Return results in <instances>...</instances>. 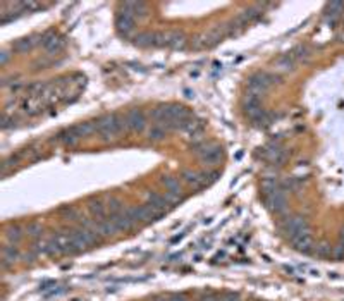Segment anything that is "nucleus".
<instances>
[{
	"mask_svg": "<svg viewBox=\"0 0 344 301\" xmlns=\"http://www.w3.org/2000/svg\"><path fill=\"white\" fill-rule=\"evenodd\" d=\"M95 126H96V131L100 133V136H102L103 140H116V138L123 133V129L128 128L126 126V121L117 115L100 117V119L95 121Z\"/></svg>",
	"mask_w": 344,
	"mask_h": 301,
	"instance_id": "obj_1",
	"label": "nucleus"
},
{
	"mask_svg": "<svg viewBox=\"0 0 344 301\" xmlns=\"http://www.w3.org/2000/svg\"><path fill=\"white\" fill-rule=\"evenodd\" d=\"M124 121H126V126H128L129 129H133V131H143L145 126H146L145 114L141 110H138V108L129 110L128 114H126Z\"/></svg>",
	"mask_w": 344,
	"mask_h": 301,
	"instance_id": "obj_2",
	"label": "nucleus"
},
{
	"mask_svg": "<svg viewBox=\"0 0 344 301\" xmlns=\"http://www.w3.org/2000/svg\"><path fill=\"white\" fill-rule=\"evenodd\" d=\"M265 202L275 214H282L286 210V198H284L280 190H274L270 193H265Z\"/></svg>",
	"mask_w": 344,
	"mask_h": 301,
	"instance_id": "obj_3",
	"label": "nucleus"
},
{
	"mask_svg": "<svg viewBox=\"0 0 344 301\" xmlns=\"http://www.w3.org/2000/svg\"><path fill=\"white\" fill-rule=\"evenodd\" d=\"M110 220L116 224V227L119 229V231H129V229H133L134 225L138 224L136 220L133 219L129 208H128V210H124V212H121V214H117V215H112Z\"/></svg>",
	"mask_w": 344,
	"mask_h": 301,
	"instance_id": "obj_4",
	"label": "nucleus"
},
{
	"mask_svg": "<svg viewBox=\"0 0 344 301\" xmlns=\"http://www.w3.org/2000/svg\"><path fill=\"white\" fill-rule=\"evenodd\" d=\"M55 140L61 141L62 145H74V143H78L79 140H83V138H81V135H79L76 126H71V128L62 129L61 133H57Z\"/></svg>",
	"mask_w": 344,
	"mask_h": 301,
	"instance_id": "obj_5",
	"label": "nucleus"
},
{
	"mask_svg": "<svg viewBox=\"0 0 344 301\" xmlns=\"http://www.w3.org/2000/svg\"><path fill=\"white\" fill-rule=\"evenodd\" d=\"M200 152V157L203 162H208V164H213V162H217L222 155V148L217 145H203L201 146Z\"/></svg>",
	"mask_w": 344,
	"mask_h": 301,
	"instance_id": "obj_6",
	"label": "nucleus"
},
{
	"mask_svg": "<svg viewBox=\"0 0 344 301\" xmlns=\"http://www.w3.org/2000/svg\"><path fill=\"white\" fill-rule=\"evenodd\" d=\"M117 28H119V31L121 33H124V35H128L129 31L133 29V24H134V18H133V14L129 11H126L124 7H123V11L117 14Z\"/></svg>",
	"mask_w": 344,
	"mask_h": 301,
	"instance_id": "obj_7",
	"label": "nucleus"
},
{
	"mask_svg": "<svg viewBox=\"0 0 344 301\" xmlns=\"http://www.w3.org/2000/svg\"><path fill=\"white\" fill-rule=\"evenodd\" d=\"M272 76L268 74H258V76L250 79V90L255 91V93H262V91L267 90V86L272 85Z\"/></svg>",
	"mask_w": 344,
	"mask_h": 301,
	"instance_id": "obj_8",
	"label": "nucleus"
},
{
	"mask_svg": "<svg viewBox=\"0 0 344 301\" xmlns=\"http://www.w3.org/2000/svg\"><path fill=\"white\" fill-rule=\"evenodd\" d=\"M95 232H98L100 236H114L119 232V229L116 227V224L110 219H102V220H95Z\"/></svg>",
	"mask_w": 344,
	"mask_h": 301,
	"instance_id": "obj_9",
	"label": "nucleus"
},
{
	"mask_svg": "<svg viewBox=\"0 0 344 301\" xmlns=\"http://www.w3.org/2000/svg\"><path fill=\"white\" fill-rule=\"evenodd\" d=\"M146 205H150V207L158 212H165L169 202H167L165 196L160 193H148L146 195Z\"/></svg>",
	"mask_w": 344,
	"mask_h": 301,
	"instance_id": "obj_10",
	"label": "nucleus"
},
{
	"mask_svg": "<svg viewBox=\"0 0 344 301\" xmlns=\"http://www.w3.org/2000/svg\"><path fill=\"white\" fill-rule=\"evenodd\" d=\"M303 231H308V222H306L305 217H293V219H289V222H288L289 237H291L293 234L303 232Z\"/></svg>",
	"mask_w": 344,
	"mask_h": 301,
	"instance_id": "obj_11",
	"label": "nucleus"
},
{
	"mask_svg": "<svg viewBox=\"0 0 344 301\" xmlns=\"http://www.w3.org/2000/svg\"><path fill=\"white\" fill-rule=\"evenodd\" d=\"M19 260V252L16 250V246H4L2 248V267L7 269L11 263L18 262Z\"/></svg>",
	"mask_w": 344,
	"mask_h": 301,
	"instance_id": "obj_12",
	"label": "nucleus"
},
{
	"mask_svg": "<svg viewBox=\"0 0 344 301\" xmlns=\"http://www.w3.org/2000/svg\"><path fill=\"white\" fill-rule=\"evenodd\" d=\"M162 186H165V191L169 193H176V195H183V188L179 185V177H174V175H163L160 179Z\"/></svg>",
	"mask_w": 344,
	"mask_h": 301,
	"instance_id": "obj_13",
	"label": "nucleus"
},
{
	"mask_svg": "<svg viewBox=\"0 0 344 301\" xmlns=\"http://www.w3.org/2000/svg\"><path fill=\"white\" fill-rule=\"evenodd\" d=\"M88 208H90V212H91V215L96 217L95 220H102L103 217H105L108 212H107V205L105 203H102V202H90V205H88Z\"/></svg>",
	"mask_w": 344,
	"mask_h": 301,
	"instance_id": "obj_14",
	"label": "nucleus"
},
{
	"mask_svg": "<svg viewBox=\"0 0 344 301\" xmlns=\"http://www.w3.org/2000/svg\"><path fill=\"white\" fill-rule=\"evenodd\" d=\"M186 40L181 33H167V47L170 48H183Z\"/></svg>",
	"mask_w": 344,
	"mask_h": 301,
	"instance_id": "obj_15",
	"label": "nucleus"
},
{
	"mask_svg": "<svg viewBox=\"0 0 344 301\" xmlns=\"http://www.w3.org/2000/svg\"><path fill=\"white\" fill-rule=\"evenodd\" d=\"M62 217H64L66 220H69V222H81V215H79V212L76 210V208L73 207H64L61 210Z\"/></svg>",
	"mask_w": 344,
	"mask_h": 301,
	"instance_id": "obj_16",
	"label": "nucleus"
},
{
	"mask_svg": "<svg viewBox=\"0 0 344 301\" xmlns=\"http://www.w3.org/2000/svg\"><path fill=\"white\" fill-rule=\"evenodd\" d=\"M105 205H107V212L110 214V217L123 212V202H121L119 198H110Z\"/></svg>",
	"mask_w": 344,
	"mask_h": 301,
	"instance_id": "obj_17",
	"label": "nucleus"
},
{
	"mask_svg": "<svg viewBox=\"0 0 344 301\" xmlns=\"http://www.w3.org/2000/svg\"><path fill=\"white\" fill-rule=\"evenodd\" d=\"M165 135H167V129L163 128L162 124H158V126H153L148 131V138H150V140H153V141H160Z\"/></svg>",
	"mask_w": 344,
	"mask_h": 301,
	"instance_id": "obj_18",
	"label": "nucleus"
},
{
	"mask_svg": "<svg viewBox=\"0 0 344 301\" xmlns=\"http://www.w3.org/2000/svg\"><path fill=\"white\" fill-rule=\"evenodd\" d=\"M6 236H7V239L12 241V243H18V241L21 239V236H23V232H21V229L19 227H9L7 229V232H6Z\"/></svg>",
	"mask_w": 344,
	"mask_h": 301,
	"instance_id": "obj_19",
	"label": "nucleus"
},
{
	"mask_svg": "<svg viewBox=\"0 0 344 301\" xmlns=\"http://www.w3.org/2000/svg\"><path fill=\"white\" fill-rule=\"evenodd\" d=\"M26 231H28L29 236L36 237V236H40L43 229H41V224H38V222H31V224H28V229H26Z\"/></svg>",
	"mask_w": 344,
	"mask_h": 301,
	"instance_id": "obj_20",
	"label": "nucleus"
},
{
	"mask_svg": "<svg viewBox=\"0 0 344 301\" xmlns=\"http://www.w3.org/2000/svg\"><path fill=\"white\" fill-rule=\"evenodd\" d=\"M317 253L320 255V257H329V255H332V250H330V246H327V245H320L317 248Z\"/></svg>",
	"mask_w": 344,
	"mask_h": 301,
	"instance_id": "obj_21",
	"label": "nucleus"
},
{
	"mask_svg": "<svg viewBox=\"0 0 344 301\" xmlns=\"http://www.w3.org/2000/svg\"><path fill=\"white\" fill-rule=\"evenodd\" d=\"M29 47H31V38H24L16 45V48H19V50H24V48H29Z\"/></svg>",
	"mask_w": 344,
	"mask_h": 301,
	"instance_id": "obj_22",
	"label": "nucleus"
},
{
	"mask_svg": "<svg viewBox=\"0 0 344 301\" xmlns=\"http://www.w3.org/2000/svg\"><path fill=\"white\" fill-rule=\"evenodd\" d=\"M332 257H334V258H341V257H344V246H342V245L335 246V248L332 250Z\"/></svg>",
	"mask_w": 344,
	"mask_h": 301,
	"instance_id": "obj_23",
	"label": "nucleus"
},
{
	"mask_svg": "<svg viewBox=\"0 0 344 301\" xmlns=\"http://www.w3.org/2000/svg\"><path fill=\"white\" fill-rule=\"evenodd\" d=\"M170 301H186V298H184V296H181V294H176V296H172Z\"/></svg>",
	"mask_w": 344,
	"mask_h": 301,
	"instance_id": "obj_24",
	"label": "nucleus"
},
{
	"mask_svg": "<svg viewBox=\"0 0 344 301\" xmlns=\"http://www.w3.org/2000/svg\"><path fill=\"white\" fill-rule=\"evenodd\" d=\"M339 241H341V245L344 246V227L341 229V232H339Z\"/></svg>",
	"mask_w": 344,
	"mask_h": 301,
	"instance_id": "obj_25",
	"label": "nucleus"
}]
</instances>
